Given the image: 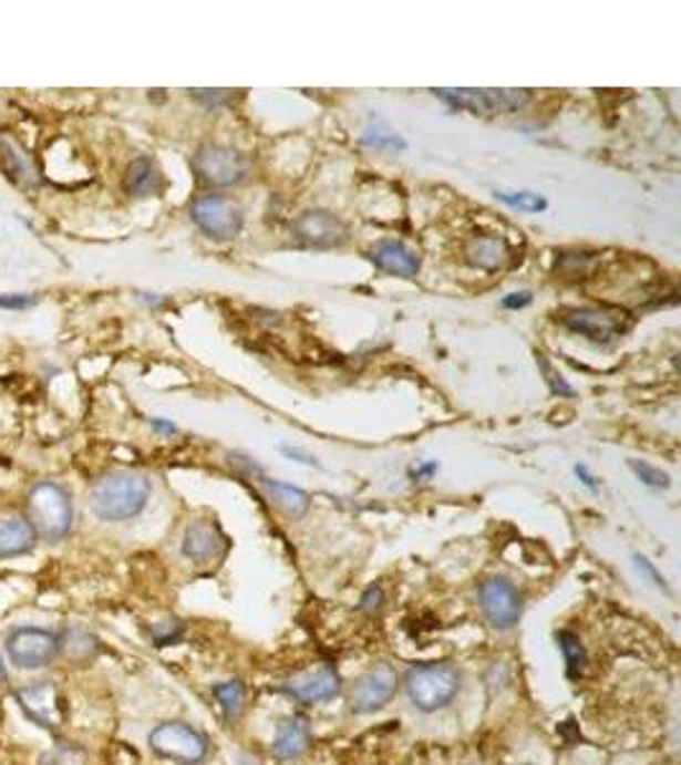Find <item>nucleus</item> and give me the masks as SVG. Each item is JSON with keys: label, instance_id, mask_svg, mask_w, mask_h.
Returning a JSON list of instances; mask_svg holds the SVG:
<instances>
[{"label": "nucleus", "instance_id": "nucleus-34", "mask_svg": "<svg viewBox=\"0 0 681 765\" xmlns=\"http://www.w3.org/2000/svg\"><path fill=\"white\" fill-rule=\"evenodd\" d=\"M526 304H532V293H528V291L510 293L508 299H503V307H506V309H516V307H526Z\"/></svg>", "mask_w": 681, "mask_h": 765}, {"label": "nucleus", "instance_id": "nucleus-26", "mask_svg": "<svg viewBox=\"0 0 681 765\" xmlns=\"http://www.w3.org/2000/svg\"><path fill=\"white\" fill-rule=\"evenodd\" d=\"M495 197L501 201H506L508 207L524 209V213H544L549 207V201L544 197L534 195V192H495Z\"/></svg>", "mask_w": 681, "mask_h": 765}, {"label": "nucleus", "instance_id": "nucleus-8", "mask_svg": "<svg viewBox=\"0 0 681 765\" xmlns=\"http://www.w3.org/2000/svg\"><path fill=\"white\" fill-rule=\"evenodd\" d=\"M399 689V674L391 663H373L363 676H360L355 684H352L350 692V712L352 714H373L378 710H383L393 696H396Z\"/></svg>", "mask_w": 681, "mask_h": 765}, {"label": "nucleus", "instance_id": "nucleus-29", "mask_svg": "<svg viewBox=\"0 0 681 765\" xmlns=\"http://www.w3.org/2000/svg\"><path fill=\"white\" fill-rule=\"evenodd\" d=\"M363 141L368 143V146H375V148H406V143H403V138H399L396 133L381 131V128H375V131L368 128Z\"/></svg>", "mask_w": 681, "mask_h": 765}, {"label": "nucleus", "instance_id": "nucleus-2", "mask_svg": "<svg viewBox=\"0 0 681 765\" xmlns=\"http://www.w3.org/2000/svg\"><path fill=\"white\" fill-rule=\"evenodd\" d=\"M27 518L39 539L49 544L66 539L74 524L72 495L59 483H37L27 495Z\"/></svg>", "mask_w": 681, "mask_h": 765}, {"label": "nucleus", "instance_id": "nucleus-36", "mask_svg": "<svg viewBox=\"0 0 681 765\" xmlns=\"http://www.w3.org/2000/svg\"><path fill=\"white\" fill-rule=\"evenodd\" d=\"M575 473H577L579 480H582V485H585V487H590V490H597L595 477H592L590 473H587V467H585V465H577V467H575Z\"/></svg>", "mask_w": 681, "mask_h": 765}, {"label": "nucleus", "instance_id": "nucleus-15", "mask_svg": "<svg viewBox=\"0 0 681 765\" xmlns=\"http://www.w3.org/2000/svg\"><path fill=\"white\" fill-rule=\"evenodd\" d=\"M286 692L301 704L330 702L340 694V676L332 666L307 669L293 679L286 681Z\"/></svg>", "mask_w": 681, "mask_h": 765}, {"label": "nucleus", "instance_id": "nucleus-16", "mask_svg": "<svg viewBox=\"0 0 681 765\" xmlns=\"http://www.w3.org/2000/svg\"><path fill=\"white\" fill-rule=\"evenodd\" d=\"M39 536L33 531L27 513L6 510L0 513V561L29 554L37 546Z\"/></svg>", "mask_w": 681, "mask_h": 765}, {"label": "nucleus", "instance_id": "nucleus-30", "mask_svg": "<svg viewBox=\"0 0 681 765\" xmlns=\"http://www.w3.org/2000/svg\"><path fill=\"white\" fill-rule=\"evenodd\" d=\"M37 304V299L29 293H0V309H11V312H21Z\"/></svg>", "mask_w": 681, "mask_h": 765}, {"label": "nucleus", "instance_id": "nucleus-10", "mask_svg": "<svg viewBox=\"0 0 681 765\" xmlns=\"http://www.w3.org/2000/svg\"><path fill=\"white\" fill-rule=\"evenodd\" d=\"M477 602H481L485 620L495 630L516 628V623L520 620V610H524L520 592L516 590V585L508 582L506 577L485 579V582L481 585V590H477Z\"/></svg>", "mask_w": 681, "mask_h": 765}, {"label": "nucleus", "instance_id": "nucleus-22", "mask_svg": "<svg viewBox=\"0 0 681 765\" xmlns=\"http://www.w3.org/2000/svg\"><path fill=\"white\" fill-rule=\"evenodd\" d=\"M467 256L475 266L485 268V271H495V268H503L508 263L510 248L503 238H495V235H481V238L470 240Z\"/></svg>", "mask_w": 681, "mask_h": 765}, {"label": "nucleus", "instance_id": "nucleus-35", "mask_svg": "<svg viewBox=\"0 0 681 765\" xmlns=\"http://www.w3.org/2000/svg\"><path fill=\"white\" fill-rule=\"evenodd\" d=\"M195 97L197 100H205L207 105H217L227 95H225V90H195Z\"/></svg>", "mask_w": 681, "mask_h": 765}, {"label": "nucleus", "instance_id": "nucleus-5", "mask_svg": "<svg viewBox=\"0 0 681 765\" xmlns=\"http://www.w3.org/2000/svg\"><path fill=\"white\" fill-rule=\"evenodd\" d=\"M148 747L158 758L179 765H197L207 755V737L187 722L169 720L151 730Z\"/></svg>", "mask_w": 681, "mask_h": 765}, {"label": "nucleus", "instance_id": "nucleus-6", "mask_svg": "<svg viewBox=\"0 0 681 765\" xmlns=\"http://www.w3.org/2000/svg\"><path fill=\"white\" fill-rule=\"evenodd\" d=\"M13 700L23 717L39 730L56 733L64 725V694L59 692L54 681H31V684L16 689Z\"/></svg>", "mask_w": 681, "mask_h": 765}, {"label": "nucleus", "instance_id": "nucleus-21", "mask_svg": "<svg viewBox=\"0 0 681 765\" xmlns=\"http://www.w3.org/2000/svg\"><path fill=\"white\" fill-rule=\"evenodd\" d=\"M123 187L133 197L158 195V192H162V187H164L162 172H158V166L151 162V158L141 156V158H136V162H131L128 169H125Z\"/></svg>", "mask_w": 681, "mask_h": 765}, {"label": "nucleus", "instance_id": "nucleus-20", "mask_svg": "<svg viewBox=\"0 0 681 765\" xmlns=\"http://www.w3.org/2000/svg\"><path fill=\"white\" fill-rule=\"evenodd\" d=\"M0 166L21 187H37L41 179L31 154H27V148L11 136H0Z\"/></svg>", "mask_w": 681, "mask_h": 765}, {"label": "nucleus", "instance_id": "nucleus-38", "mask_svg": "<svg viewBox=\"0 0 681 765\" xmlns=\"http://www.w3.org/2000/svg\"><path fill=\"white\" fill-rule=\"evenodd\" d=\"M151 424H154V428H158V432H176V426L174 424H166V422H158V418H154V422H151Z\"/></svg>", "mask_w": 681, "mask_h": 765}, {"label": "nucleus", "instance_id": "nucleus-18", "mask_svg": "<svg viewBox=\"0 0 681 765\" xmlns=\"http://www.w3.org/2000/svg\"><path fill=\"white\" fill-rule=\"evenodd\" d=\"M370 260L381 268V271L391 276H401V279H416L419 273V256L414 250H409L403 242L396 240H381L370 248Z\"/></svg>", "mask_w": 681, "mask_h": 765}, {"label": "nucleus", "instance_id": "nucleus-23", "mask_svg": "<svg viewBox=\"0 0 681 765\" xmlns=\"http://www.w3.org/2000/svg\"><path fill=\"white\" fill-rule=\"evenodd\" d=\"M264 487L271 495L276 506H279L286 516L291 518H301L309 508V495L305 490H299V487L293 485H283V483H276V480H264Z\"/></svg>", "mask_w": 681, "mask_h": 765}, {"label": "nucleus", "instance_id": "nucleus-14", "mask_svg": "<svg viewBox=\"0 0 681 765\" xmlns=\"http://www.w3.org/2000/svg\"><path fill=\"white\" fill-rule=\"evenodd\" d=\"M227 551V539L215 520H192L182 536V554L195 565H213Z\"/></svg>", "mask_w": 681, "mask_h": 765}, {"label": "nucleus", "instance_id": "nucleus-27", "mask_svg": "<svg viewBox=\"0 0 681 765\" xmlns=\"http://www.w3.org/2000/svg\"><path fill=\"white\" fill-rule=\"evenodd\" d=\"M148 635H151V641H154V645H174L176 641H182L184 623L176 618L158 620V623L148 626Z\"/></svg>", "mask_w": 681, "mask_h": 765}, {"label": "nucleus", "instance_id": "nucleus-19", "mask_svg": "<svg viewBox=\"0 0 681 765\" xmlns=\"http://www.w3.org/2000/svg\"><path fill=\"white\" fill-rule=\"evenodd\" d=\"M103 651V643L90 630L66 626L59 630V659H64L72 666H90Z\"/></svg>", "mask_w": 681, "mask_h": 765}, {"label": "nucleus", "instance_id": "nucleus-12", "mask_svg": "<svg viewBox=\"0 0 681 765\" xmlns=\"http://www.w3.org/2000/svg\"><path fill=\"white\" fill-rule=\"evenodd\" d=\"M192 220L215 240H230L240 232L243 213L238 205L220 195H202L192 201Z\"/></svg>", "mask_w": 681, "mask_h": 765}, {"label": "nucleus", "instance_id": "nucleus-37", "mask_svg": "<svg viewBox=\"0 0 681 765\" xmlns=\"http://www.w3.org/2000/svg\"><path fill=\"white\" fill-rule=\"evenodd\" d=\"M283 454H289V457H291V459H297V462H307V465H317V459H312V457H301V452L291 449V447H283Z\"/></svg>", "mask_w": 681, "mask_h": 765}, {"label": "nucleus", "instance_id": "nucleus-33", "mask_svg": "<svg viewBox=\"0 0 681 765\" xmlns=\"http://www.w3.org/2000/svg\"><path fill=\"white\" fill-rule=\"evenodd\" d=\"M636 565H638V569L646 571V575L651 577V582H653L656 587H661V590H669V587H667V579H663V575H659V569H656L649 559H646V557H636Z\"/></svg>", "mask_w": 681, "mask_h": 765}, {"label": "nucleus", "instance_id": "nucleus-24", "mask_svg": "<svg viewBox=\"0 0 681 765\" xmlns=\"http://www.w3.org/2000/svg\"><path fill=\"white\" fill-rule=\"evenodd\" d=\"M213 694H215V700H217V704H220V710L227 720L240 717L243 707H246V686H243L238 679L220 681V684H215Z\"/></svg>", "mask_w": 681, "mask_h": 765}, {"label": "nucleus", "instance_id": "nucleus-9", "mask_svg": "<svg viewBox=\"0 0 681 765\" xmlns=\"http://www.w3.org/2000/svg\"><path fill=\"white\" fill-rule=\"evenodd\" d=\"M567 330L582 334V338L592 342H612L618 340L620 334H626L633 324L628 312H620V309H608V307H587V309H571L565 317H561Z\"/></svg>", "mask_w": 681, "mask_h": 765}, {"label": "nucleus", "instance_id": "nucleus-39", "mask_svg": "<svg viewBox=\"0 0 681 765\" xmlns=\"http://www.w3.org/2000/svg\"><path fill=\"white\" fill-rule=\"evenodd\" d=\"M8 681V669H6V661H3V655H0V686H3Z\"/></svg>", "mask_w": 681, "mask_h": 765}, {"label": "nucleus", "instance_id": "nucleus-1", "mask_svg": "<svg viewBox=\"0 0 681 765\" xmlns=\"http://www.w3.org/2000/svg\"><path fill=\"white\" fill-rule=\"evenodd\" d=\"M151 495V483L136 473H117L97 480L90 493L92 513L107 524H123L143 513Z\"/></svg>", "mask_w": 681, "mask_h": 765}, {"label": "nucleus", "instance_id": "nucleus-25", "mask_svg": "<svg viewBox=\"0 0 681 765\" xmlns=\"http://www.w3.org/2000/svg\"><path fill=\"white\" fill-rule=\"evenodd\" d=\"M557 643L561 653H565V661H567V674L571 679H577L582 674L585 663H587V653H585V645L579 638L571 633V630H559L557 633Z\"/></svg>", "mask_w": 681, "mask_h": 765}, {"label": "nucleus", "instance_id": "nucleus-13", "mask_svg": "<svg viewBox=\"0 0 681 765\" xmlns=\"http://www.w3.org/2000/svg\"><path fill=\"white\" fill-rule=\"evenodd\" d=\"M291 235L307 248H338L348 240V227L327 209H309L293 223Z\"/></svg>", "mask_w": 681, "mask_h": 765}, {"label": "nucleus", "instance_id": "nucleus-32", "mask_svg": "<svg viewBox=\"0 0 681 765\" xmlns=\"http://www.w3.org/2000/svg\"><path fill=\"white\" fill-rule=\"evenodd\" d=\"M383 600H385V595H383L381 587H368L365 595H363V600H360V610H363V612L381 610Z\"/></svg>", "mask_w": 681, "mask_h": 765}, {"label": "nucleus", "instance_id": "nucleus-17", "mask_svg": "<svg viewBox=\"0 0 681 765\" xmlns=\"http://www.w3.org/2000/svg\"><path fill=\"white\" fill-rule=\"evenodd\" d=\"M309 743H312L309 722L299 714H291V717H283L279 730H276L271 753L279 761H297L309 751Z\"/></svg>", "mask_w": 681, "mask_h": 765}, {"label": "nucleus", "instance_id": "nucleus-11", "mask_svg": "<svg viewBox=\"0 0 681 765\" xmlns=\"http://www.w3.org/2000/svg\"><path fill=\"white\" fill-rule=\"evenodd\" d=\"M195 172L217 187H233L250 176L248 158L227 146H202L195 154Z\"/></svg>", "mask_w": 681, "mask_h": 765}, {"label": "nucleus", "instance_id": "nucleus-28", "mask_svg": "<svg viewBox=\"0 0 681 765\" xmlns=\"http://www.w3.org/2000/svg\"><path fill=\"white\" fill-rule=\"evenodd\" d=\"M628 467L633 469V473L638 475V480H641L643 485H649V487H669V485H671L669 473H663V469L649 465V462L630 459V462H628Z\"/></svg>", "mask_w": 681, "mask_h": 765}, {"label": "nucleus", "instance_id": "nucleus-7", "mask_svg": "<svg viewBox=\"0 0 681 765\" xmlns=\"http://www.w3.org/2000/svg\"><path fill=\"white\" fill-rule=\"evenodd\" d=\"M444 103L457 111H470L475 115H506L516 113L528 103V90H436Z\"/></svg>", "mask_w": 681, "mask_h": 765}, {"label": "nucleus", "instance_id": "nucleus-3", "mask_svg": "<svg viewBox=\"0 0 681 765\" xmlns=\"http://www.w3.org/2000/svg\"><path fill=\"white\" fill-rule=\"evenodd\" d=\"M460 686L462 674L457 666H452L447 661L419 663V666L409 669L406 679H403V689H406L409 702L414 704L419 712L426 714L447 707L454 696H457Z\"/></svg>", "mask_w": 681, "mask_h": 765}, {"label": "nucleus", "instance_id": "nucleus-4", "mask_svg": "<svg viewBox=\"0 0 681 765\" xmlns=\"http://www.w3.org/2000/svg\"><path fill=\"white\" fill-rule=\"evenodd\" d=\"M3 649L19 671L49 669L59 659V630L39 626L13 628L6 635Z\"/></svg>", "mask_w": 681, "mask_h": 765}, {"label": "nucleus", "instance_id": "nucleus-31", "mask_svg": "<svg viewBox=\"0 0 681 765\" xmlns=\"http://www.w3.org/2000/svg\"><path fill=\"white\" fill-rule=\"evenodd\" d=\"M539 363H541V368H544L546 381H549V385H551V391H554V393H559V396H571V393H575L565 381H561V378H559L557 373H554L551 365L546 363V358H544V355H539Z\"/></svg>", "mask_w": 681, "mask_h": 765}]
</instances>
